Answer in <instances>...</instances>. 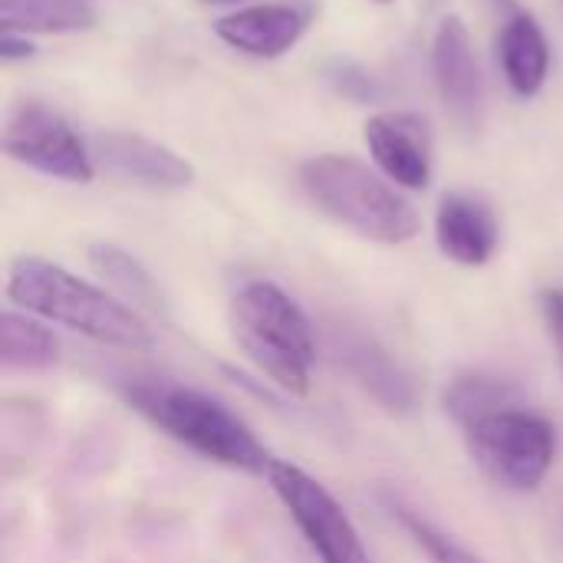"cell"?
Listing matches in <instances>:
<instances>
[{
    "instance_id": "2",
    "label": "cell",
    "mask_w": 563,
    "mask_h": 563,
    "mask_svg": "<svg viewBox=\"0 0 563 563\" xmlns=\"http://www.w3.org/2000/svg\"><path fill=\"white\" fill-rule=\"evenodd\" d=\"M228 327L251 366L294 399L313 389L317 340L300 303L271 280L244 284L228 310Z\"/></svg>"
},
{
    "instance_id": "20",
    "label": "cell",
    "mask_w": 563,
    "mask_h": 563,
    "mask_svg": "<svg viewBox=\"0 0 563 563\" xmlns=\"http://www.w3.org/2000/svg\"><path fill=\"white\" fill-rule=\"evenodd\" d=\"M330 82H333L343 96H350V99H356V102H373V99H379V96H383L379 82H376L363 66H356V63H350V59L333 63V69H330Z\"/></svg>"
},
{
    "instance_id": "24",
    "label": "cell",
    "mask_w": 563,
    "mask_h": 563,
    "mask_svg": "<svg viewBox=\"0 0 563 563\" xmlns=\"http://www.w3.org/2000/svg\"><path fill=\"white\" fill-rule=\"evenodd\" d=\"M373 3H393V0H373Z\"/></svg>"
},
{
    "instance_id": "18",
    "label": "cell",
    "mask_w": 563,
    "mask_h": 563,
    "mask_svg": "<svg viewBox=\"0 0 563 563\" xmlns=\"http://www.w3.org/2000/svg\"><path fill=\"white\" fill-rule=\"evenodd\" d=\"M521 393L498 379V376H485V373H468L459 376L449 389H445V412L459 422V429L472 426L482 416H492L498 409L518 406Z\"/></svg>"
},
{
    "instance_id": "22",
    "label": "cell",
    "mask_w": 563,
    "mask_h": 563,
    "mask_svg": "<svg viewBox=\"0 0 563 563\" xmlns=\"http://www.w3.org/2000/svg\"><path fill=\"white\" fill-rule=\"evenodd\" d=\"M26 56H33V43L26 36H16V33L3 30V36H0V59L13 63V59H26Z\"/></svg>"
},
{
    "instance_id": "23",
    "label": "cell",
    "mask_w": 563,
    "mask_h": 563,
    "mask_svg": "<svg viewBox=\"0 0 563 563\" xmlns=\"http://www.w3.org/2000/svg\"><path fill=\"white\" fill-rule=\"evenodd\" d=\"M205 3H234V0H205Z\"/></svg>"
},
{
    "instance_id": "12",
    "label": "cell",
    "mask_w": 563,
    "mask_h": 563,
    "mask_svg": "<svg viewBox=\"0 0 563 563\" xmlns=\"http://www.w3.org/2000/svg\"><path fill=\"white\" fill-rule=\"evenodd\" d=\"M214 33L231 49L254 59H277L290 53L307 33V13L290 3H254L214 23Z\"/></svg>"
},
{
    "instance_id": "17",
    "label": "cell",
    "mask_w": 563,
    "mask_h": 563,
    "mask_svg": "<svg viewBox=\"0 0 563 563\" xmlns=\"http://www.w3.org/2000/svg\"><path fill=\"white\" fill-rule=\"evenodd\" d=\"M89 264L122 300H129L142 310H155V313L165 310V297L158 290V280L152 277V271L135 254L99 241L89 247Z\"/></svg>"
},
{
    "instance_id": "15",
    "label": "cell",
    "mask_w": 563,
    "mask_h": 563,
    "mask_svg": "<svg viewBox=\"0 0 563 563\" xmlns=\"http://www.w3.org/2000/svg\"><path fill=\"white\" fill-rule=\"evenodd\" d=\"M59 363V340L46 320L7 307L0 317V369L3 373H49Z\"/></svg>"
},
{
    "instance_id": "5",
    "label": "cell",
    "mask_w": 563,
    "mask_h": 563,
    "mask_svg": "<svg viewBox=\"0 0 563 563\" xmlns=\"http://www.w3.org/2000/svg\"><path fill=\"white\" fill-rule=\"evenodd\" d=\"M462 432L478 472L505 492H538L554 468L558 432L525 402L482 416Z\"/></svg>"
},
{
    "instance_id": "9",
    "label": "cell",
    "mask_w": 563,
    "mask_h": 563,
    "mask_svg": "<svg viewBox=\"0 0 563 563\" xmlns=\"http://www.w3.org/2000/svg\"><path fill=\"white\" fill-rule=\"evenodd\" d=\"M432 73L445 109L465 132H478L485 112V86L472 33L462 16H445L432 40Z\"/></svg>"
},
{
    "instance_id": "13",
    "label": "cell",
    "mask_w": 563,
    "mask_h": 563,
    "mask_svg": "<svg viewBox=\"0 0 563 563\" xmlns=\"http://www.w3.org/2000/svg\"><path fill=\"white\" fill-rule=\"evenodd\" d=\"M498 218L475 195H445L435 211L439 251L462 267H485L498 251Z\"/></svg>"
},
{
    "instance_id": "14",
    "label": "cell",
    "mask_w": 563,
    "mask_h": 563,
    "mask_svg": "<svg viewBox=\"0 0 563 563\" xmlns=\"http://www.w3.org/2000/svg\"><path fill=\"white\" fill-rule=\"evenodd\" d=\"M498 59H501L508 86L518 96L531 99L544 89L548 73H551V46H548L541 23L531 13L518 10L508 16L498 36Z\"/></svg>"
},
{
    "instance_id": "6",
    "label": "cell",
    "mask_w": 563,
    "mask_h": 563,
    "mask_svg": "<svg viewBox=\"0 0 563 563\" xmlns=\"http://www.w3.org/2000/svg\"><path fill=\"white\" fill-rule=\"evenodd\" d=\"M264 478L320 563H373L356 525L350 521V515L330 495L327 485H320L313 475L280 459L267 465Z\"/></svg>"
},
{
    "instance_id": "21",
    "label": "cell",
    "mask_w": 563,
    "mask_h": 563,
    "mask_svg": "<svg viewBox=\"0 0 563 563\" xmlns=\"http://www.w3.org/2000/svg\"><path fill=\"white\" fill-rule=\"evenodd\" d=\"M541 313H544L548 333H551V340H554V350H558V360H561L563 373V290H544V294H541Z\"/></svg>"
},
{
    "instance_id": "10",
    "label": "cell",
    "mask_w": 563,
    "mask_h": 563,
    "mask_svg": "<svg viewBox=\"0 0 563 563\" xmlns=\"http://www.w3.org/2000/svg\"><path fill=\"white\" fill-rule=\"evenodd\" d=\"M333 356L336 363L353 376V383L373 396L386 412H412L419 402V389L416 379L409 376V369L373 336L360 333V330H333Z\"/></svg>"
},
{
    "instance_id": "1",
    "label": "cell",
    "mask_w": 563,
    "mask_h": 563,
    "mask_svg": "<svg viewBox=\"0 0 563 563\" xmlns=\"http://www.w3.org/2000/svg\"><path fill=\"white\" fill-rule=\"evenodd\" d=\"M7 300L10 307L66 327L99 346L145 353L155 343L145 317L132 303L43 257H16L10 264Z\"/></svg>"
},
{
    "instance_id": "11",
    "label": "cell",
    "mask_w": 563,
    "mask_h": 563,
    "mask_svg": "<svg viewBox=\"0 0 563 563\" xmlns=\"http://www.w3.org/2000/svg\"><path fill=\"white\" fill-rule=\"evenodd\" d=\"M96 155L115 178L142 185V188L172 191V188H188L195 181V168L188 158H181L168 145L152 142L139 132L96 135Z\"/></svg>"
},
{
    "instance_id": "3",
    "label": "cell",
    "mask_w": 563,
    "mask_h": 563,
    "mask_svg": "<svg viewBox=\"0 0 563 563\" xmlns=\"http://www.w3.org/2000/svg\"><path fill=\"white\" fill-rule=\"evenodd\" d=\"M122 396L158 432L214 465L267 475V465L274 462L238 412L198 389L175 383H132Z\"/></svg>"
},
{
    "instance_id": "16",
    "label": "cell",
    "mask_w": 563,
    "mask_h": 563,
    "mask_svg": "<svg viewBox=\"0 0 563 563\" xmlns=\"http://www.w3.org/2000/svg\"><path fill=\"white\" fill-rule=\"evenodd\" d=\"M0 23L10 33H79L96 23L86 0H0Z\"/></svg>"
},
{
    "instance_id": "7",
    "label": "cell",
    "mask_w": 563,
    "mask_h": 563,
    "mask_svg": "<svg viewBox=\"0 0 563 563\" xmlns=\"http://www.w3.org/2000/svg\"><path fill=\"white\" fill-rule=\"evenodd\" d=\"M3 152L13 162L59 181L89 185L96 178V165L82 139L59 112L43 102H20L10 109L3 125Z\"/></svg>"
},
{
    "instance_id": "4",
    "label": "cell",
    "mask_w": 563,
    "mask_h": 563,
    "mask_svg": "<svg viewBox=\"0 0 563 563\" xmlns=\"http://www.w3.org/2000/svg\"><path fill=\"white\" fill-rule=\"evenodd\" d=\"M300 185L310 201L343 228L376 244H406L419 234V211L383 172L353 155H317L300 165Z\"/></svg>"
},
{
    "instance_id": "19",
    "label": "cell",
    "mask_w": 563,
    "mask_h": 563,
    "mask_svg": "<svg viewBox=\"0 0 563 563\" xmlns=\"http://www.w3.org/2000/svg\"><path fill=\"white\" fill-rule=\"evenodd\" d=\"M386 511L409 534V541L422 551V558L429 563H482L472 551H465L455 538L439 531L432 521H426L416 508L402 505L399 498H386Z\"/></svg>"
},
{
    "instance_id": "8",
    "label": "cell",
    "mask_w": 563,
    "mask_h": 563,
    "mask_svg": "<svg viewBox=\"0 0 563 563\" xmlns=\"http://www.w3.org/2000/svg\"><path fill=\"white\" fill-rule=\"evenodd\" d=\"M366 148L376 168L399 188L422 191L432 178V132L419 112L386 109L366 122Z\"/></svg>"
}]
</instances>
